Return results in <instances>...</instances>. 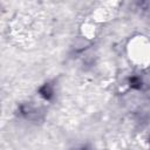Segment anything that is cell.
Masks as SVG:
<instances>
[{
    "label": "cell",
    "mask_w": 150,
    "mask_h": 150,
    "mask_svg": "<svg viewBox=\"0 0 150 150\" xmlns=\"http://www.w3.org/2000/svg\"><path fill=\"white\" fill-rule=\"evenodd\" d=\"M40 95L45 98V100H49L53 96V89L49 84H45L43 87L40 88Z\"/></svg>",
    "instance_id": "6da1fadb"
},
{
    "label": "cell",
    "mask_w": 150,
    "mask_h": 150,
    "mask_svg": "<svg viewBox=\"0 0 150 150\" xmlns=\"http://www.w3.org/2000/svg\"><path fill=\"white\" fill-rule=\"evenodd\" d=\"M129 83H130V87H131V88H135V89H139V88L142 87V82H141V80H139L138 77H136V76L130 77Z\"/></svg>",
    "instance_id": "7a4b0ae2"
},
{
    "label": "cell",
    "mask_w": 150,
    "mask_h": 150,
    "mask_svg": "<svg viewBox=\"0 0 150 150\" xmlns=\"http://www.w3.org/2000/svg\"><path fill=\"white\" fill-rule=\"evenodd\" d=\"M83 150H84V149H83Z\"/></svg>",
    "instance_id": "3957f363"
}]
</instances>
